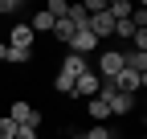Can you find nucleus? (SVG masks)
I'll use <instances>...</instances> for the list:
<instances>
[{
	"instance_id": "nucleus-16",
	"label": "nucleus",
	"mask_w": 147,
	"mask_h": 139,
	"mask_svg": "<svg viewBox=\"0 0 147 139\" xmlns=\"http://www.w3.org/2000/svg\"><path fill=\"white\" fill-rule=\"evenodd\" d=\"M78 139H115V131H110L106 123H94V127H90L86 135H78Z\"/></svg>"
},
{
	"instance_id": "nucleus-1",
	"label": "nucleus",
	"mask_w": 147,
	"mask_h": 139,
	"mask_svg": "<svg viewBox=\"0 0 147 139\" xmlns=\"http://www.w3.org/2000/svg\"><path fill=\"white\" fill-rule=\"evenodd\" d=\"M8 119H12L16 127H33V131H41V111H37L29 98H12V107H8Z\"/></svg>"
},
{
	"instance_id": "nucleus-7",
	"label": "nucleus",
	"mask_w": 147,
	"mask_h": 139,
	"mask_svg": "<svg viewBox=\"0 0 147 139\" xmlns=\"http://www.w3.org/2000/svg\"><path fill=\"white\" fill-rule=\"evenodd\" d=\"M94 49H98V41L90 37L86 29H82V33H74V41H69V53H78V57H90Z\"/></svg>"
},
{
	"instance_id": "nucleus-19",
	"label": "nucleus",
	"mask_w": 147,
	"mask_h": 139,
	"mask_svg": "<svg viewBox=\"0 0 147 139\" xmlns=\"http://www.w3.org/2000/svg\"><path fill=\"white\" fill-rule=\"evenodd\" d=\"M16 8H21V0H0V16H12Z\"/></svg>"
},
{
	"instance_id": "nucleus-22",
	"label": "nucleus",
	"mask_w": 147,
	"mask_h": 139,
	"mask_svg": "<svg viewBox=\"0 0 147 139\" xmlns=\"http://www.w3.org/2000/svg\"><path fill=\"white\" fill-rule=\"evenodd\" d=\"M0 41H4V25H0Z\"/></svg>"
},
{
	"instance_id": "nucleus-17",
	"label": "nucleus",
	"mask_w": 147,
	"mask_h": 139,
	"mask_svg": "<svg viewBox=\"0 0 147 139\" xmlns=\"http://www.w3.org/2000/svg\"><path fill=\"white\" fill-rule=\"evenodd\" d=\"M0 139H16V123L8 115H0Z\"/></svg>"
},
{
	"instance_id": "nucleus-18",
	"label": "nucleus",
	"mask_w": 147,
	"mask_h": 139,
	"mask_svg": "<svg viewBox=\"0 0 147 139\" xmlns=\"http://www.w3.org/2000/svg\"><path fill=\"white\" fill-rule=\"evenodd\" d=\"M131 49H143V53H147V29H139L135 37H131Z\"/></svg>"
},
{
	"instance_id": "nucleus-11",
	"label": "nucleus",
	"mask_w": 147,
	"mask_h": 139,
	"mask_svg": "<svg viewBox=\"0 0 147 139\" xmlns=\"http://www.w3.org/2000/svg\"><path fill=\"white\" fill-rule=\"evenodd\" d=\"M53 94H61V98H74V78L57 70V78H53Z\"/></svg>"
},
{
	"instance_id": "nucleus-2",
	"label": "nucleus",
	"mask_w": 147,
	"mask_h": 139,
	"mask_svg": "<svg viewBox=\"0 0 147 139\" xmlns=\"http://www.w3.org/2000/svg\"><path fill=\"white\" fill-rule=\"evenodd\" d=\"M119 70H123V49H102L94 74H98V78H119Z\"/></svg>"
},
{
	"instance_id": "nucleus-13",
	"label": "nucleus",
	"mask_w": 147,
	"mask_h": 139,
	"mask_svg": "<svg viewBox=\"0 0 147 139\" xmlns=\"http://www.w3.org/2000/svg\"><path fill=\"white\" fill-rule=\"evenodd\" d=\"M29 61H33V49H12V45H8L4 65H29Z\"/></svg>"
},
{
	"instance_id": "nucleus-5",
	"label": "nucleus",
	"mask_w": 147,
	"mask_h": 139,
	"mask_svg": "<svg viewBox=\"0 0 147 139\" xmlns=\"http://www.w3.org/2000/svg\"><path fill=\"white\" fill-rule=\"evenodd\" d=\"M106 111L110 115H119V119H127V115H135V94H115V98H106Z\"/></svg>"
},
{
	"instance_id": "nucleus-10",
	"label": "nucleus",
	"mask_w": 147,
	"mask_h": 139,
	"mask_svg": "<svg viewBox=\"0 0 147 139\" xmlns=\"http://www.w3.org/2000/svg\"><path fill=\"white\" fill-rule=\"evenodd\" d=\"M86 115L94 119V123H106L110 111H106V98H86Z\"/></svg>"
},
{
	"instance_id": "nucleus-23",
	"label": "nucleus",
	"mask_w": 147,
	"mask_h": 139,
	"mask_svg": "<svg viewBox=\"0 0 147 139\" xmlns=\"http://www.w3.org/2000/svg\"><path fill=\"white\" fill-rule=\"evenodd\" d=\"M115 139H131V135H115Z\"/></svg>"
},
{
	"instance_id": "nucleus-3",
	"label": "nucleus",
	"mask_w": 147,
	"mask_h": 139,
	"mask_svg": "<svg viewBox=\"0 0 147 139\" xmlns=\"http://www.w3.org/2000/svg\"><path fill=\"white\" fill-rule=\"evenodd\" d=\"M115 86H119V90L123 94H139L143 90V86H147V74H135V70H119V78H115Z\"/></svg>"
},
{
	"instance_id": "nucleus-20",
	"label": "nucleus",
	"mask_w": 147,
	"mask_h": 139,
	"mask_svg": "<svg viewBox=\"0 0 147 139\" xmlns=\"http://www.w3.org/2000/svg\"><path fill=\"white\" fill-rule=\"evenodd\" d=\"M16 139H41V131H33V127H16Z\"/></svg>"
},
{
	"instance_id": "nucleus-14",
	"label": "nucleus",
	"mask_w": 147,
	"mask_h": 139,
	"mask_svg": "<svg viewBox=\"0 0 147 139\" xmlns=\"http://www.w3.org/2000/svg\"><path fill=\"white\" fill-rule=\"evenodd\" d=\"M135 33H139V29L131 25V16H127V21H115V33H110V37H123V41H131Z\"/></svg>"
},
{
	"instance_id": "nucleus-8",
	"label": "nucleus",
	"mask_w": 147,
	"mask_h": 139,
	"mask_svg": "<svg viewBox=\"0 0 147 139\" xmlns=\"http://www.w3.org/2000/svg\"><path fill=\"white\" fill-rule=\"evenodd\" d=\"M57 70H61V74H69V78H82L86 70H90V61H86V57H78V53H65Z\"/></svg>"
},
{
	"instance_id": "nucleus-24",
	"label": "nucleus",
	"mask_w": 147,
	"mask_h": 139,
	"mask_svg": "<svg viewBox=\"0 0 147 139\" xmlns=\"http://www.w3.org/2000/svg\"><path fill=\"white\" fill-rule=\"evenodd\" d=\"M74 139H78V135H74Z\"/></svg>"
},
{
	"instance_id": "nucleus-15",
	"label": "nucleus",
	"mask_w": 147,
	"mask_h": 139,
	"mask_svg": "<svg viewBox=\"0 0 147 139\" xmlns=\"http://www.w3.org/2000/svg\"><path fill=\"white\" fill-rule=\"evenodd\" d=\"M45 12L53 16V21H61V16H69V0H49V4H45Z\"/></svg>"
},
{
	"instance_id": "nucleus-9",
	"label": "nucleus",
	"mask_w": 147,
	"mask_h": 139,
	"mask_svg": "<svg viewBox=\"0 0 147 139\" xmlns=\"http://www.w3.org/2000/svg\"><path fill=\"white\" fill-rule=\"evenodd\" d=\"M25 25L33 29V37H37V33H53V25H57V21H53V16H49V12L41 8V12H33V16H29Z\"/></svg>"
},
{
	"instance_id": "nucleus-4",
	"label": "nucleus",
	"mask_w": 147,
	"mask_h": 139,
	"mask_svg": "<svg viewBox=\"0 0 147 139\" xmlns=\"http://www.w3.org/2000/svg\"><path fill=\"white\" fill-rule=\"evenodd\" d=\"M98 74H94V70H86V74L82 78H74V98H98Z\"/></svg>"
},
{
	"instance_id": "nucleus-21",
	"label": "nucleus",
	"mask_w": 147,
	"mask_h": 139,
	"mask_svg": "<svg viewBox=\"0 0 147 139\" xmlns=\"http://www.w3.org/2000/svg\"><path fill=\"white\" fill-rule=\"evenodd\" d=\"M4 57H8V41H0V65H4Z\"/></svg>"
},
{
	"instance_id": "nucleus-12",
	"label": "nucleus",
	"mask_w": 147,
	"mask_h": 139,
	"mask_svg": "<svg viewBox=\"0 0 147 139\" xmlns=\"http://www.w3.org/2000/svg\"><path fill=\"white\" fill-rule=\"evenodd\" d=\"M53 37H57L61 45H69V41H74V25H69V16H61V21L53 25Z\"/></svg>"
},
{
	"instance_id": "nucleus-6",
	"label": "nucleus",
	"mask_w": 147,
	"mask_h": 139,
	"mask_svg": "<svg viewBox=\"0 0 147 139\" xmlns=\"http://www.w3.org/2000/svg\"><path fill=\"white\" fill-rule=\"evenodd\" d=\"M33 41H37V37H33V29H29L25 21L8 29V45H12V49H33Z\"/></svg>"
}]
</instances>
